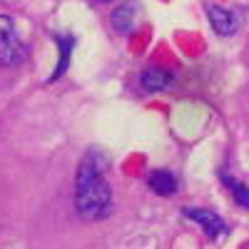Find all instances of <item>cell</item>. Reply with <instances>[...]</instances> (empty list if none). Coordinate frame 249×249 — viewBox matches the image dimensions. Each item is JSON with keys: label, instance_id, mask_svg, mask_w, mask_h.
<instances>
[{"label": "cell", "instance_id": "30bf717a", "mask_svg": "<svg viewBox=\"0 0 249 249\" xmlns=\"http://www.w3.org/2000/svg\"><path fill=\"white\" fill-rule=\"evenodd\" d=\"M97 3H107V0H97Z\"/></svg>", "mask_w": 249, "mask_h": 249}, {"label": "cell", "instance_id": "5b68a950", "mask_svg": "<svg viewBox=\"0 0 249 249\" xmlns=\"http://www.w3.org/2000/svg\"><path fill=\"white\" fill-rule=\"evenodd\" d=\"M137 13H140V5L137 3H124L120 5L115 13H112V28L122 35L132 33V28L137 25Z\"/></svg>", "mask_w": 249, "mask_h": 249}, {"label": "cell", "instance_id": "3957f363", "mask_svg": "<svg viewBox=\"0 0 249 249\" xmlns=\"http://www.w3.org/2000/svg\"><path fill=\"white\" fill-rule=\"evenodd\" d=\"M207 15H210V23H212L214 33L222 35V37L234 35L242 25V20L234 10H227V8H219V5H210L207 8Z\"/></svg>", "mask_w": 249, "mask_h": 249}, {"label": "cell", "instance_id": "9c48e42d", "mask_svg": "<svg viewBox=\"0 0 249 249\" xmlns=\"http://www.w3.org/2000/svg\"><path fill=\"white\" fill-rule=\"evenodd\" d=\"M222 179H224V184L232 190V195H234V199L242 204V207H249V190L242 184V182H237V179H232L230 175H222Z\"/></svg>", "mask_w": 249, "mask_h": 249}, {"label": "cell", "instance_id": "6da1fadb", "mask_svg": "<svg viewBox=\"0 0 249 249\" xmlns=\"http://www.w3.org/2000/svg\"><path fill=\"white\" fill-rule=\"evenodd\" d=\"M75 207L85 222H100L112 212V187L105 177L97 155H88L80 162L75 177Z\"/></svg>", "mask_w": 249, "mask_h": 249}, {"label": "cell", "instance_id": "52a82bcc", "mask_svg": "<svg viewBox=\"0 0 249 249\" xmlns=\"http://www.w3.org/2000/svg\"><path fill=\"white\" fill-rule=\"evenodd\" d=\"M150 187H152L157 195L170 197V195L177 192V177H175L172 172H167V170H157V172H152V177H150Z\"/></svg>", "mask_w": 249, "mask_h": 249}, {"label": "cell", "instance_id": "ba28073f", "mask_svg": "<svg viewBox=\"0 0 249 249\" xmlns=\"http://www.w3.org/2000/svg\"><path fill=\"white\" fill-rule=\"evenodd\" d=\"M57 45H60V65H57V70L50 75V82L57 80L62 72L68 70V60H70V53H72L75 40H72V37H65V35H60V37H57Z\"/></svg>", "mask_w": 249, "mask_h": 249}, {"label": "cell", "instance_id": "8992f818", "mask_svg": "<svg viewBox=\"0 0 249 249\" xmlns=\"http://www.w3.org/2000/svg\"><path fill=\"white\" fill-rule=\"evenodd\" d=\"M140 82H142V90L160 92V90H164V88L172 82V75H170L167 70H162V68H147V70L142 72Z\"/></svg>", "mask_w": 249, "mask_h": 249}, {"label": "cell", "instance_id": "7a4b0ae2", "mask_svg": "<svg viewBox=\"0 0 249 249\" xmlns=\"http://www.w3.org/2000/svg\"><path fill=\"white\" fill-rule=\"evenodd\" d=\"M28 57V45L8 15H0V68H15Z\"/></svg>", "mask_w": 249, "mask_h": 249}, {"label": "cell", "instance_id": "277c9868", "mask_svg": "<svg viewBox=\"0 0 249 249\" xmlns=\"http://www.w3.org/2000/svg\"><path fill=\"white\" fill-rule=\"evenodd\" d=\"M184 214L190 217L192 222H197L202 230H204L207 237H219L227 230L224 222L219 219V214H214V212H207V210H197V207H192V210H184Z\"/></svg>", "mask_w": 249, "mask_h": 249}]
</instances>
